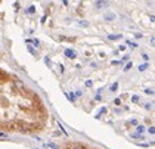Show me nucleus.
<instances>
[{
    "label": "nucleus",
    "instance_id": "obj_3",
    "mask_svg": "<svg viewBox=\"0 0 155 149\" xmlns=\"http://www.w3.org/2000/svg\"><path fill=\"white\" fill-rule=\"evenodd\" d=\"M103 18H105L106 21H112V19L115 18V15H114V13H105V16H103Z\"/></svg>",
    "mask_w": 155,
    "mask_h": 149
},
{
    "label": "nucleus",
    "instance_id": "obj_7",
    "mask_svg": "<svg viewBox=\"0 0 155 149\" xmlns=\"http://www.w3.org/2000/svg\"><path fill=\"white\" fill-rule=\"evenodd\" d=\"M68 149H86L83 145H74V146H68Z\"/></svg>",
    "mask_w": 155,
    "mask_h": 149
},
{
    "label": "nucleus",
    "instance_id": "obj_19",
    "mask_svg": "<svg viewBox=\"0 0 155 149\" xmlns=\"http://www.w3.org/2000/svg\"><path fill=\"white\" fill-rule=\"evenodd\" d=\"M145 93H146V94H154V92H152L151 89H145Z\"/></svg>",
    "mask_w": 155,
    "mask_h": 149
},
{
    "label": "nucleus",
    "instance_id": "obj_15",
    "mask_svg": "<svg viewBox=\"0 0 155 149\" xmlns=\"http://www.w3.org/2000/svg\"><path fill=\"white\" fill-rule=\"evenodd\" d=\"M127 44H128V46H131V47H138V44H136V43H133V41H130V40L127 41Z\"/></svg>",
    "mask_w": 155,
    "mask_h": 149
},
{
    "label": "nucleus",
    "instance_id": "obj_10",
    "mask_svg": "<svg viewBox=\"0 0 155 149\" xmlns=\"http://www.w3.org/2000/svg\"><path fill=\"white\" fill-rule=\"evenodd\" d=\"M117 89H118V83H114L112 86H111V89H109V90H111V92H115Z\"/></svg>",
    "mask_w": 155,
    "mask_h": 149
},
{
    "label": "nucleus",
    "instance_id": "obj_22",
    "mask_svg": "<svg viewBox=\"0 0 155 149\" xmlns=\"http://www.w3.org/2000/svg\"><path fill=\"white\" fill-rule=\"evenodd\" d=\"M6 137H8L6 133H0V139H6Z\"/></svg>",
    "mask_w": 155,
    "mask_h": 149
},
{
    "label": "nucleus",
    "instance_id": "obj_18",
    "mask_svg": "<svg viewBox=\"0 0 155 149\" xmlns=\"http://www.w3.org/2000/svg\"><path fill=\"white\" fill-rule=\"evenodd\" d=\"M34 10H36V8H34V6L28 8V13H34Z\"/></svg>",
    "mask_w": 155,
    "mask_h": 149
},
{
    "label": "nucleus",
    "instance_id": "obj_28",
    "mask_svg": "<svg viewBox=\"0 0 155 149\" xmlns=\"http://www.w3.org/2000/svg\"><path fill=\"white\" fill-rule=\"evenodd\" d=\"M151 44H152V46H155V38H154V37L151 38Z\"/></svg>",
    "mask_w": 155,
    "mask_h": 149
},
{
    "label": "nucleus",
    "instance_id": "obj_9",
    "mask_svg": "<svg viewBox=\"0 0 155 149\" xmlns=\"http://www.w3.org/2000/svg\"><path fill=\"white\" fill-rule=\"evenodd\" d=\"M131 66H133V64H131V62H128V64L124 66V72H127L128 69H131Z\"/></svg>",
    "mask_w": 155,
    "mask_h": 149
},
{
    "label": "nucleus",
    "instance_id": "obj_14",
    "mask_svg": "<svg viewBox=\"0 0 155 149\" xmlns=\"http://www.w3.org/2000/svg\"><path fill=\"white\" fill-rule=\"evenodd\" d=\"M148 133H149V134H155V127H154V126L149 127V129H148Z\"/></svg>",
    "mask_w": 155,
    "mask_h": 149
},
{
    "label": "nucleus",
    "instance_id": "obj_29",
    "mask_svg": "<svg viewBox=\"0 0 155 149\" xmlns=\"http://www.w3.org/2000/svg\"><path fill=\"white\" fill-rule=\"evenodd\" d=\"M149 18H151V21H154V22H155V16H152V15H151Z\"/></svg>",
    "mask_w": 155,
    "mask_h": 149
},
{
    "label": "nucleus",
    "instance_id": "obj_2",
    "mask_svg": "<svg viewBox=\"0 0 155 149\" xmlns=\"http://www.w3.org/2000/svg\"><path fill=\"white\" fill-rule=\"evenodd\" d=\"M96 6H98V8H105V6H108V0H98Z\"/></svg>",
    "mask_w": 155,
    "mask_h": 149
},
{
    "label": "nucleus",
    "instance_id": "obj_16",
    "mask_svg": "<svg viewBox=\"0 0 155 149\" xmlns=\"http://www.w3.org/2000/svg\"><path fill=\"white\" fill-rule=\"evenodd\" d=\"M130 124H131V126H138V121L133 118V120H130Z\"/></svg>",
    "mask_w": 155,
    "mask_h": 149
},
{
    "label": "nucleus",
    "instance_id": "obj_11",
    "mask_svg": "<svg viewBox=\"0 0 155 149\" xmlns=\"http://www.w3.org/2000/svg\"><path fill=\"white\" fill-rule=\"evenodd\" d=\"M131 137H133V139H142L143 136H142V134H139V133H133V134H131Z\"/></svg>",
    "mask_w": 155,
    "mask_h": 149
},
{
    "label": "nucleus",
    "instance_id": "obj_6",
    "mask_svg": "<svg viewBox=\"0 0 155 149\" xmlns=\"http://www.w3.org/2000/svg\"><path fill=\"white\" fill-rule=\"evenodd\" d=\"M66 97H68L71 102H75V96H74V93H66Z\"/></svg>",
    "mask_w": 155,
    "mask_h": 149
},
{
    "label": "nucleus",
    "instance_id": "obj_12",
    "mask_svg": "<svg viewBox=\"0 0 155 149\" xmlns=\"http://www.w3.org/2000/svg\"><path fill=\"white\" fill-rule=\"evenodd\" d=\"M46 146H49V148H52V149H59V146H58V145H55V143H47Z\"/></svg>",
    "mask_w": 155,
    "mask_h": 149
},
{
    "label": "nucleus",
    "instance_id": "obj_23",
    "mask_svg": "<svg viewBox=\"0 0 155 149\" xmlns=\"http://www.w3.org/2000/svg\"><path fill=\"white\" fill-rule=\"evenodd\" d=\"M2 78H5V72L0 69V80H2Z\"/></svg>",
    "mask_w": 155,
    "mask_h": 149
},
{
    "label": "nucleus",
    "instance_id": "obj_25",
    "mask_svg": "<svg viewBox=\"0 0 155 149\" xmlns=\"http://www.w3.org/2000/svg\"><path fill=\"white\" fill-rule=\"evenodd\" d=\"M142 58H143L145 61H148V55H146V53H142Z\"/></svg>",
    "mask_w": 155,
    "mask_h": 149
},
{
    "label": "nucleus",
    "instance_id": "obj_21",
    "mask_svg": "<svg viewBox=\"0 0 155 149\" xmlns=\"http://www.w3.org/2000/svg\"><path fill=\"white\" fill-rule=\"evenodd\" d=\"M92 84H93V83H92L90 80H87V81H86V86H87V87H92Z\"/></svg>",
    "mask_w": 155,
    "mask_h": 149
},
{
    "label": "nucleus",
    "instance_id": "obj_17",
    "mask_svg": "<svg viewBox=\"0 0 155 149\" xmlns=\"http://www.w3.org/2000/svg\"><path fill=\"white\" fill-rule=\"evenodd\" d=\"M114 104H115V105H121V99H120V97H117L115 101H114Z\"/></svg>",
    "mask_w": 155,
    "mask_h": 149
},
{
    "label": "nucleus",
    "instance_id": "obj_5",
    "mask_svg": "<svg viewBox=\"0 0 155 149\" xmlns=\"http://www.w3.org/2000/svg\"><path fill=\"white\" fill-rule=\"evenodd\" d=\"M136 132H138L139 134H142V133L145 132V126H136Z\"/></svg>",
    "mask_w": 155,
    "mask_h": 149
},
{
    "label": "nucleus",
    "instance_id": "obj_13",
    "mask_svg": "<svg viewBox=\"0 0 155 149\" xmlns=\"http://www.w3.org/2000/svg\"><path fill=\"white\" fill-rule=\"evenodd\" d=\"M145 69H148V64H143L139 66V71H145Z\"/></svg>",
    "mask_w": 155,
    "mask_h": 149
},
{
    "label": "nucleus",
    "instance_id": "obj_27",
    "mask_svg": "<svg viewBox=\"0 0 155 149\" xmlns=\"http://www.w3.org/2000/svg\"><path fill=\"white\" fill-rule=\"evenodd\" d=\"M135 37H136V38H142V34H140V33H138V34H136Z\"/></svg>",
    "mask_w": 155,
    "mask_h": 149
},
{
    "label": "nucleus",
    "instance_id": "obj_20",
    "mask_svg": "<svg viewBox=\"0 0 155 149\" xmlns=\"http://www.w3.org/2000/svg\"><path fill=\"white\" fill-rule=\"evenodd\" d=\"M28 50H30V52H31L33 55H37V53H36V50H34V49H33L31 46H28Z\"/></svg>",
    "mask_w": 155,
    "mask_h": 149
},
{
    "label": "nucleus",
    "instance_id": "obj_1",
    "mask_svg": "<svg viewBox=\"0 0 155 149\" xmlns=\"http://www.w3.org/2000/svg\"><path fill=\"white\" fill-rule=\"evenodd\" d=\"M65 56H68L71 59H75V52L71 50V49H65Z\"/></svg>",
    "mask_w": 155,
    "mask_h": 149
},
{
    "label": "nucleus",
    "instance_id": "obj_26",
    "mask_svg": "<svg viewBox=\"0 0 155 149\" xmlns=\"http://www.w3.org/2000/svg\"><path fill=\"white\" fill-rule=\"evenodd\" d=\"M151 106H152L151 104H146V105H145V109H151Z\"/></svg>",
    "mask_w": 155,
    "mask_h": 149
},
{
    "label": "nucleus",
    "instance_id": "obj_24",
    "mask_svg": "<svg viewBox=\"0 0 155 149\" xmlns=\"http://www.w3.org/2000/svg\"><path fill=\"white\" fill-rule=\"evenodd\" d=\"M95 99H96V101H101L102 96H101V94H96V96H95Z\"/></svg>",
    "mask_w": 155,
    "mask_h": 149
},
{
    "label": "nucleus",
    "instance_id": "obj_8",
    "mask_svg": "<svg viewBox=\"0 0 155 149\" xmlns=\"http://www.w3.org/2000/svg\"><path fill=\"white\" fill-rule=\"evenodd\" d=\"M131 102H133V104H138V102H139V96H136V94L131 96Z\"/></svg>",
    "mask_w": 155,
    "mask_h": 149
},
{
    "label": "nucleus",
    "instance_id": "obj_4",
    "mask_svg": "<svg viewBox=\"0 0 155 149\" xmlns=\"http://www.w3.org/2000/svg\"><path fill=\"white\" fill-rule=\"evenodd\" d=\"M108 38H109V40H120L121 36H120V34H112V36H108Z\"/></svg>",
    "mask_w": 155,
    "mask_h": 149
}]
</instances>
